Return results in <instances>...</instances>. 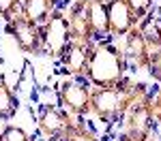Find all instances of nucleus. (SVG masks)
Returning a JSON list of instances; mask_svg holds the SVG:
<instances>
[{"label":"nucleus","mask_w":161,"mask_h":141,"mask_svg":"<svg viewBox=\"0 0 161 141\" xmlns=\"http://www.w3.org/2000/svg\"><path fill=\"white\" fill-rule=\"evenodd\" d=\"M148 98L146 86H136L129 79L112 88H92L90 90V113H95L103 122H112L125 118L131 105Z\"/></svg>","instance_id":"1"},{"label":"nucleus","mask_w":161,"mask_h":141,"mask_svg":"<svg viewBox=\"0 0 161 141\" xmlns=\"http://www.w3.org/2000/svg\"><path fill=\"white\" fill-rule=\"evenodd\" d=\"M127 73V58L110 41H97L90 49L86 77L95 88H112L123 83Z\"/></svg>","instance_id":"2"},{"label":"nucleus","mask_w":161,"mask_h":141,"mask_svg":"<svg viewBox=\"0 0 161 141\" xmlns=\"http://www.w3.org/2000/svg\"><path fill=\"white\" fill-rule=\"evenodd\" d=\"M155 118L150 109V96L144 101L136 103L125 113V133L123 141H148L153 139Z\"/></svg>","instance_id":"3"},{"label":"nucleus","mask_w":161,"mask_h":141,"mask_svg":"<svg viewBox=\"0 0 161 141\" xmlns=\"http://www.w3.org/2000/svg\"><path fill=\"white\" fill-rule=\"evenodd\" d=\"M41 34H43V51L54 58H60L62 51L67 49V45L71 43L67 13L56 9L45 19V24H41Z\"/></svg>","instance_id":"4"},{"label":"nucleus","mask_w":161,"mask_h":141,"mask_svg":"<svg viewBox=\"0 0 161 141\" xmlns=\"http://www.w3.org/2000/svg\"><path fill=\"white\" fill-rule=\"evenodd\" d=\"M7 32L13 37L17 47L26 53H43V34L41 26L28 22L22 13L13 15L7 22Z\"/></svg>","instance_id":"5"},{"label":"nucleus","mask_w":161,"mask_h":141,"mask_svg":"<svg viewBox=\"0 0 161 141\" xmlns=\"http://www.w3.org/2000/svg\"><path fill=\"white\" fill-rule=\"evenodd\" d=\"M90 90L92 88L80 81H62L58 86V101L69 113H90Z\"/></svg>","instance_id":"6"},{"label":"nucleus","mask_w":161,"mask_h":141,"mask_svg":"<svg viewBox=\"0 0 161 141\" xmlns=\"http://www.w3.org/2000/svg\"><path fill=\"white\" fill-rule=\"evenodd\" d=\"M92 45H95V43H92ZM92 45H90V43H77V41H71V43L67 45V49L62 51V56L58 58L62 71H64L67 75L86 77L88 58H90Z\"/></svg>","instance_id":"7"},{"label":"nucleus","mask_w":161,"mask_h":141,"mask_svg":"<svg viewBox=\"0 0 161 141\" xmlns=\"http://www.w3.org/2000/svg\"><path fill=\"white\" fill-rule=\"evenodd\" d=\"M125 58L127 60H133L137 66L142 68H148V60H150V43L146 38V30L142 26L131 28L127 34H125Z\"/></svg>","instance_id":"8"},{"label":"nucleus","mask_w":161,"mask_h":141,"mask_svg":"<svg viewBox=\"0 0 161 141\" xmlns=\"http://www.w3.org/2000/svg\"><path fill=\"white\" fill-rule=\"evenodd\" d=\"M108 22L110 37H125L131 28L137 26L136 15L131 13L125 0H108Z\"/></svg>","instance_id":"9"},{"label":"nucleus","mask_w":161,"mask_h":141,"mask_svg":"<svg viewBox=\"0 0 161 141\" xmlns=\"http://www.w3.org/2000/svg\"><path fill=\"white\" fill-rule=\"evenodd\" d=\"M86 2V22L90 28L92 41H105L110 37V22H108V2L105 0H84Z\"/></svg>","instance_id":"10"},{"label":"nucleus","mask_w":161,"mask_h":141,"mask_svg":"<svg viewBox=\"0 0 161 141\" xmlns=\"http://www.w3.org/2000/svg\"><path fill=\"white\" fill-rule=\"evenodd\" d=\"M39 133L45 137H60L73 122L69 120V113H64L58 107H43L39 113Z\"/></svg>","instance_id":"11"},{"label":"nucleus","mask_w":161,"mask_h":141,"mask_svg":"<svg viewBox=\"0 0 161 141\" xmlns=\"http://www.w3.org/2000/svg\"><path fill=\"white\" fill-rule=\"evenodd\" d=\"M67 22H69V34H71V41H77V43H95L92 41V34H90V28H88L86 22V2L84 0H77L73 7L67 13Z\"/></svg>","instance_id":"12"},{"label":"nucleus","mask_w":161,"mask_h":141,"mask_svg":"<svg viewBox=\"0 0 161 141\" xmlns=\"http://www.w3.org/2000/svg\"><path fill=\"white\" fill-rule=\"evenodd\" d=\"M54 11H56L54 0H22V9H19V13L24 15L28 22L39 24V26L45 24V19Z\"/></svg>","instance_id":"13"},{"label":"nucleus","mask_w":161,"mask_h":141,"mask_svg":"<svg viewBox=\"0 0 161 141\" xmlns=\"http://www.w3.org/2000/svg\"><path fill=\"white\" fill-rule=\"evenodd\" d=\"M17 96L13 94V90L0 79V120H9L17 111Z\"/></svg>","instance_id":"14"},{"label":"nucleus","mask_w":161,"mask_h":141,"mask_svg":"<svg viewBox=\"0 0 161 141\" xmlns=\"http://www.w3.org/2000/svg\"><path fill=\"white\" fill-rule=\"evenodd\" d=\"M127 7L131 9V13L136 15V19H142L150 13V7H153V0H125Z\"/></svg>","instance_id":"15"},{"label":"nucleus","mask_w":161,"mask_h":141,"mask_svg":"<svg viewBox=\"0 0 161 141\" xmlns=\"http://www.w3.org/2000/svg\"><path fill=\"white\" fill-rule=\"evenodd\" d=\"M148 73L153 75V79L161 86V49H153V51H150Z\"/></svg>","instance_id":"16"},{"label":"nucleus","mask_w":161,"mask_h":141,"mask_svg":"<svg viewBox=\"0 0 161 141\" xmlns=\"http://www.w3.org/2000/svg\"><path fill=\"white\" fill-rule=\"evenodd\" d=\"M0 139H2V141H30V137H28V133H26L24 128H19V126H7L4 130H2Z\"/></svg>","instance_id":"17"},{"label":"nucleus","mask_w":161,"mask_h":141,"mask_svg":"<svg viewBox=\"0 0 161 141\" xmlns=\"http://www.w3.org/2000/svg\"><path fill=\"white\" fill-rule=\"evenodd\" d=\"M22 9V2L19 0H0V17L2 19H11L13 15H17Z\"/></svg>","instance_id":"18"},{"label":"nucleus","mask_w":161,"mask_h":141,"mask_svg":"<svg viewBox=\"0 0 161 141\" xmlns=\"http://www.w3.org/2000/svg\"><path fill=\"white\" fill-rule=\"evenodd\" d=\"M150 109H153V118L155 122H161V88L155 96H150Z\"/></svg>","instance_id":"19"},{"label":"nucleus","mask_w":161,"mask_h":141,"mask_svg":"<svg viewBox=\"0 0 161 141\" xmlns=\"http://www.w3.org/2000/svg\"><path fill=\"white\" fill-rule=\"evenodd\" d=\"M153 37L157 38V45H159V49H161V19H159V24L155 26V34Z\"/></svg>","instance_id":"20"},{"label":"nucleus","mask_w":161,"mask_h":141,"mask_svg":"<svg viewBox=\"0 0 161 141\" xmlns=\"http://www.w3.org/2000/svg\"><path fill=\"white\" fill-rule=\"evenodd\" d=\"M47 141H60V139H58V137H50Z\"/></svg>","instance_id":"21"},{"label":"nucleus","mask_w":161,"mask_h":141,"mask_svg":"<svg viewBox=\"0 0 161 141\" xmlns=\"http://www.w3.org/2000/svg\"><path fill=\"white\" fill-rule=\"evenodd\" d=\"M148 141H161V139H148Z\"/></svg>","instance_id":"22"},{"label":"nucleus","mask_w":161,"mask_h":141,"mask_svg":"<svg viewBox=\"0 0 161 141\" xmlns=\"http://www.w3.org/2000/svg\"><path fill=\"white\" fill-rule=\"evenodd\" d=\"M0 141H2V139H0Z\"/></svg>","instance_id":"23"}]
</instances>
